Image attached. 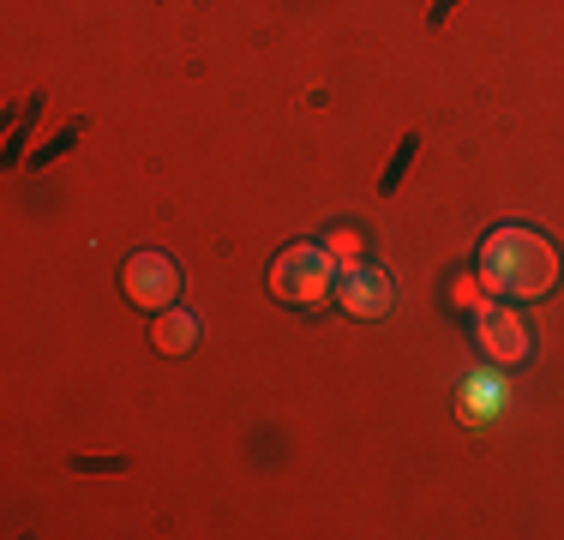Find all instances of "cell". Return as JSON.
<instances>
[{"instance_id": "6da1fadb", "label": "cell", "mask_w": 564, "mask_h": 540, "mask_svg": "<svg viewBox=\"0 0 564 540\" xmlns=\"http://www.w3.org/2000/svg\"><path fill=\"white\" fill-rule=\"evenodd\" d=\"M480 282H487L499 301H541L558 282V252L541 228H492L487 247H480Z\"/></svg>"}, {"instance_id": "7a4b0ae2", "label": "cell", "mask_w": 564, "mask_h": 540, "mask_svg": "<svg viewBox=\"0 0 564 540\" xmlns=\"http://www.w3.org/2000/svg\"><path fill=\"white\" fill-rule=\"evenodd\" d=\"M337 277H343V264L330 259V247H313V240L276 252V264H271V289L289 306H325L337 294Z\"/></svg>"}, {"instance_id": "3957f363", "label": "cell", "mask_w": 564, "mask_h": 540, "mask_svg": "<svg viewBox=\"0 0 564 540\" xmlns=\"http://www.w3.org/2000/svg\"><path fill=\"white\" fill-rule=\"evenodd\" d=\"M475 331H480V348H487L492 367H522V360L534 355V331H529V318H522L510 301H487V306H480Z\"/></svg>"}, {"instance_id": "277c9868", "label": "cell", "mask_w": 564, "mask_h": 540, "mask_svg": "<svg viewBox=\"0 0 564 540\" xmlns=\"http://www.w3.org/2000/svg\"><path fill=\"white\" fill-rule=\"evenodd\" d=\"M120 282H127V301L151 306V313H169L174 294H181V270H174V259H163V252H132L127 270H120Z\"/></svg>"}, {"instance_id": "5b68a950", "label": "cell", "mask_w": 564, "mask_h": 540, "mask_svg": "<svg viewBox=\"0 0 564 540\" xmlns=\"http://www.w3.org/2000/svg\"><path fill=\"white\" fill-rule=\"evenodd\" d=\"M337 301H343V313H355V318H384L391 313V277H384L379 264H343V277H337Z\"/></svg>"}, {"instance_id": "8992f818", "label": "cell", "mask_w": 564, "mask_h": 540, "mask_svg": "<svg viewBox=\"0 0 564 540\" xmlns=\"http://www.w3.org/2000/svg\"><path fill=\"white\" fill-rule=\"evenodd\" d=\"M505 378L492 372V367H475V372H463V397H456V414H463L468 426H492L505 414Z\"/></svg>"}, {"instance_id": "52a82bcc", "label": "cell", "mask_w": 564, "mask_h": 540, "mask_svg": "<svg viewBox=\"0 0 564 540\" xmlns=\"http://www.w3.org/2000/svg\"><path fill=\"white\" fill-rule=\"evenodd\" d=\"M151 336H156V348H163V355H186V348L198 343V318L193 313H174V306H169V313L156 318Z\"/></svg>"}, {"instance_id": "ba28073f", "label": "cell", "mask_w": 564, "mask_h": 540, "mask_svg": "<svg viewBox=\"0 0 564 540\" xmlns=\"http://www.w3.org/2000/svg\"><path fill=\"white\" fill-rule=\"evenodd\" d=\"M487 301H492V289L480 277H468V270H463V277H451V306H456V313H480Z\"/></svg>"}, {"instance_id": "9c48e42d", "label": "cell", "mask_w": 564, "mask_h": 540, "mask_svg": "<svg viewBox=\"0 0 564 540\" xmlns=\"http://www.w3.org/2000/svg\"><path fill=\"white\" fill-rule=\"evenodd\" d=\"M325 247H330V259H337V264H360V235H355V228H337Z\"/></svg>"}]
</instances>
